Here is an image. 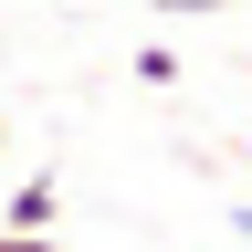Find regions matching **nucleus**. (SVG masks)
Returning <instances> with one entry per match:
<instances>
[{"instance_id":"obj_1","label":"nucleus","mask_w":252,"mask_h":252,"mask_svg":"<svg viewBox=\"0 0 252 252\" xmlns=\"http://www.w3.org/2000/svg\"><path fill=\"white\" fill-rule=\"evenodd\" d=\"M53 210H63V179H21L11 210H0V231H53Z\"/></svg>"},{"instance_id":"obj_2","label":"nucleus","mask_w":252,"mask_h":252,"mask_svg":"<svg viewBox=\"0 0 252 252\" xmlns=\"http://www.w3.org/2000/svg\"><path fill=\"white\" fill-rule=\"evenodd\" d=\"M137 84L168 94V84H179V53H168V42H137Z\"/></svg>"},{"instance_id":"obj_3","label":"nucleus","mask_w":252,"mask_h":252,"mask_svg":"<svg viewBox=\"0 0 252 252\" xmlns=\"http://www.w3.org/2000/svg\"><path fill=\"white\" fill-rule=\"evenodd\" d=\"M158 11H168V21H210L220 0H158Z\"/></svg>"},{"instance_id":"obj_4","label":"nucleus","mask_w":252,"mask_h":252,"mask_svg":"<svg viewBox=\"0 0 252 252\" xmlns=\"http://www.w3.org/2000/svg\"><path fill=\"white\" fill-rule=\"evenodd\" d=\"M0 252H53V231H0Z\"/></svg>"},{"instance_id":"obj_5","label":"nucleus","mask_w":252,"mask_h":252,"mask_svg":"<svg viewBox=\"0 0 252 252\" xmlns=\"http://www.w3.org/2000/svg\"><path fill=\"white\" fill-rule=\"evenodd\" d=\"M242 242H252V210H242Z\"/></svg>"},{"instance_id":"obj_6","label":"nucleus","mask_w":252,"mask_h":252,"mask_svg":"<svg viewBox=\"0 0 252 252\" xmlns=\"http://www.w3.org/2000/svg\"><path fill=\"white\" fill-rule=\"evenodd\" d=\"M0 137H11V126H0Z\"/></svg>"}]
</instances>
